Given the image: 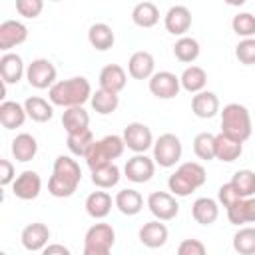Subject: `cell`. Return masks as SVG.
<instances>
[{
    "instance_id": "cell-22",
    "label": "cell",
    "mask_w": 255,
    "mask_h": 255,
    "mask_svg": "<svg viewBox=\"0 0 255 255\" xmlns=\"http://www.w3.org/2000/svg\"><path fill=\"white\" fill-rule=\"evenodd\" d=\"M191 215L199 225H211L219 217V205L211 197H199L191 205Z\"/></svg>"
},
{
    "instance_id": "cell-32",
    "label": "cell",
    "mask_w": 255,
    "mask_h": 255,
    "mask_svg": "<svg viewBox=\"0 0 255 255\" xmlns=\"http://www.w3.org/2000/svg\"><path fill=\"white\" fill-rule=\"evenodd\" d=\"M131 20L139 28H151L159 22V10L153 2H139L131 10Z\"/></svg>"
},
{
    "instance_id": "cell-29",
    "label": "cell",
    "mask_w": 255,
    "mask_h": 255,
    "mask_svg": "<svg viewBox=\"0 0 255 255\" xmlns=\"http://www.w3.org/2000/svg\"><path fill=\"white\" fill-rule=\"evenodd\" d=\"M114 203L124 215H137L143 207V197L135 189H122V191H118Z\"/></svg>"
},
{
    "instance_id": "cell-23",
    "label": "cell",
    "mask_w": 255,
    "mask_h": 255,
    "mask_svg": "<svg viewBox=\"0 0 255 255\" xmlns=\"http://www.w3.org/2000/svg\"><path fill=\"white\" fill-rule=\"evenodd\" d=\"M38 153V141L34 135L30 133H18L14 139H12V155L16 161H32Z\"/></svg>"
},
{
    "instance_id": "cell-49",
    "label": "cell",
    "mask_w": 255,
    "mask_h": 255,
    "mask_svg": "<svg viewBox=\"0 0 255 255\" xmlns=\"http://www.w3.org/2000/svg\"><path fill=\"white\" fill-rule=\"evenodd\" d=\"M0 255H8V253H0Z\"/></svg>"
},
{
    "instance_id": "cell-46",
    "label": "cell",
    "mask_w": 255,
    "mask_h": 255,
    "mask_svg": "<svg viewBox=\"0 0 255 255\" xmlns=\"http://www.w3.org/2000/svg\"><path fill=\"white\" fill-rule=\"evenodd\" d=\"M0 185L2 187H6V185H10V183H14V165L8 161V159H0Z\"/></svg>"
},
{
    "instance_id": "cell-40",
    "label": "cell",
    "mask_w": 255,
    "mask_h": 255,
    "mask_svg": "<svg viewBox=\"0 0 255 255\" xmlns=\"http://www.w3.org/2000/svg\"><path fill=\"white\" fill-rule=\"evenodd\" d=\"M231 28L237 36H241L243 40L245 38H253L255 36V16L249 14V12H239L233 16L231 20Z\"/></svg>"
},
{
    "instance_id": "cell-3",
    "label": "cell",
    "mask_w": 255,
    "mask_h": 255,
    "mask_svg": "<svg viewBox=\"0 0 255 255\" xmlns=\"http://www.w3.org/2000/svg\"><path fill=\"white\" fill-rule=\"evenodd\" d=\"M253 126H251V114L241 104H227L221 110V133L237 139L247 141L251 137Z\"/></svg>"
},
{
    "instance_id": "cell-16",
    "label": "cell",
    "mask_w": 255,
    "mask_h": 255,
    "mask_svg": "<svg viewBox=\"0 0 255 255\" xmlns=\"http://www.w3.org/2000/svg\"><path fill=\"white\" fill-rule=\"evenodd\" d=\"M116 241V231L110 223H94L84 237L86 247H100V249H112Z\"/></svg>"
},
{
    "instance_id": "cell-26",
    "label": "cell",
    "mask_w": 255,
    "mask_h": 255,
    "mask_svg": "<svg viewBox=\"0 0 255 255\" xmlns=\"http://www.w3.org/2000/svg\"><path fill=\"white\" fill-rule=\"evenodd\" d=\"M112 211V195L108 191H92L86 197V213L94 219H104Z\"/></svg>"
},
{
    "instance_id": "cell-13",
    "label": "cell",
    "mask_w": 255,
    "mask_h": 255,
    "mask_svg": "<svg viewBox=\"0 0 255 255\" xmlns=\"http://www.w3.org/2000/svg\"><path fill=\"white\" fill-rule=\"evenodd\" d=\"M163 24H165V30L173 36H181L189 30L191 26V12L187 6H181V4H175L167 10L165 18H163Z\"/></svg>"
},
{
    "instance_id": "cell-17",
    "label": "cell",
    "mask_w": 255,
    "mask_h": 255,
    "mask_svg": "<svg viewBox=\"0 0 255 255\" xmlns=\"http://www.w3.org/2000/svg\"><path fill=\"white\" fill-rule=\"evenodd\" d=\"M126 82H128L126 70L122 66H118V64H108L100 72V88L106 90V92L120 94L126 88Z\"/></svg>"
},
{
    "instance_id": "cell-27",
    "label": "cell",
    "mask_w": 255,
    "mask_h": 255,
    "mask_svg": "<svg viewBox=\"0 0 255 255\" xmlns=\"http://www.w3.org/2000/svg\"><path fill=\"white\" fill-rule=\"evenodd\" d=\"M88 42L92 44V48L100 50V52H106L114 46L116 42V36H114V30L104 24V22H98V24H92L90 30H88Z\"/></svg>"
},
{
    "instance_id": "cell-14",
    "label": "cell",
    "mask_w": 255,
    "mask_h": 255,
    "mask_svg": "<svg viewBox=\"0 0 255 255\" xmlns=\"http://www.w3.org/2000/svg\"><path fill=\"white\" fill-rule=\"evenodd\" d=\"M128 72L133 80H149L155 74V60L149 52H133L128 60Z\"/></svg>"
},
{
    "instance_id": "cell-37",
    "label": "cell",
    "mask_w": 255,
    "mask_h": 255,
    "mask_svg": "<svg viewBox=\"0 0 255 255\" xmlns=\"http://www.w3.org/2000/svg\"><path fill=\"white\" fill-rule=\"evenodd\" d=\"M193 153L203 161L215 159V135L209 131L197 133L193 137Z\"/></svg>"
},
{
    "instance_id": "cell-2",
    "label": "cell",
    "mask_w": 255,
    "mask_h": 255,
    "mask_svg": "<svg viewBox=\"0 0 255 255\" xmlns=\"http://www.w3.org/2000/svg\"><path fill=\"white\" fill-rule=\"evenodd\" d=\"M48 98L52 106H62V108H78L84 106L88 100H92V86L84 76H74L68 80L56 82L48 90Z\"/></svg>"
},
{
    "instance_id": "cell-38",
    "label": "cell",
    "mask_w": 255,
    "mask_h": 255,
    "mask_svg": "<svg viewBox=\"0 0 255 255\" xmlns=\"http://www.w3.org/2000/svg\"><path fill=\"white\" fill-rule=\"evenodd\" d=\"M231 183H233V187L237 189V193L243 199L255 195V171H251V169H239V171L233 173Z\"/></svg>"
},
{
    "instance_id": "cell-15",
    "label": "cell",
    "mask_w": 255,
    "mask_h": 255,
    "mask_svg": "<svg viewBox=\"0 0 255 255\" xmlns=\"http://www.w3.org/2000/svg\"><path fill=\"white\" fill-rule=\"evenodd\" d=\"M22 245L28 251H44L50 243V229L44 223H30L22 229Z\"/></svg>"
},
{
    "instance_id": "cell-25",
    "label": "cell",
    "mask_w": 255,
    "mask_h": 255,
    "mask_svg": "<svg viewBox=\"0 0 255 255\" xmlns=\"http://www.w3.org/2000/svg\"><path fill=\"white\" fill-rule=\"evenodd\" d=\"M26 118H28V114L22 104H18V102H2L0 104V124L6 129L20 128Z\"/></svg>"
},
{
    "instance_id": "cell-12",
    "label": "cell",
    "mask_w": 255,
    "mask_h": 255,
    "mask_svg": "<svg viewBox=\"0 0 255 255\" xmlns=\"http://www.w3.org/2000/svg\"><path fill=\"white\" fill-rule=\"evenodd\" d=\"M26 38H28L26 24H22L18 20H6L0 24V50H4L6 54L10 48L24 44Z\"/></svg>"
},
{
    "instance_id": "cell-43",
    "label": "cell",
    "mask_w": 255,
    "mask_h": 255,
    "mask_svg": "<svg viewBox=\"0 0 255 255\" xmlns=\"http://www.w3.org/2000/svg\"><path fill=\"white\" fill-rule=\"evenodd\" d=\"M42 8H44V2L42 0H16V10L24 18H36V16H40Z\"/></svg>"
},
{
    "instance_id": "cell-35",
    "label": "cell",
    "mask_w": 255,
    "mask_h": 255,
    "mask_svg": "<svg viewBox=\"0 0 255 255\" xmlns=\"http://www.w3.org/2000/svg\"><path fill=\"white\" fill-rule=\"evenodd\" d=\"M199 42L195 38H189V36H183L179 38L175 44H173V54L179 62L183 64H191L199 58Z\"/></svg>"
},
{
    "instance_id": "cell-18",
    "label": "cell",
    "mask_w": 255,
    "mask_h": 255,
    "mask_svg": "<svg viewBox=\"0 0 255 255\" xmlns=\"http://www.w3.org/2000/svg\"><path fill=\"white\" fill-rule=\"evenodd\" d=\"M24 60L22 56L14 54V52H8L0 58V78L2 82L8 86V84H18L24 76Z\"/></svg>"
},
{
    "instance_id": "cell-8",
    "label": "cell",
    "mask_w": 255,
    "mask_h": 255,
    "mask_svg": "<svg viewBox=\"0 0 255 255\" xmlns=\"http://www.w3.org/2000/svg\"><path fill=\"white\" fill-rule=\"evenodd\" d=\"M147 207H149V211L153 213V217L157 221H171L179 213V203L175 201V197L171 193H165V191L149 193Z\"/></svg>"
},
{
    "instance_id": "cell-24",
    "label": "cell",
    "mask_w": 255,
    "mask_h": 255,
    "mask_svg": "<svg viewBox=\"0 0 255 255\" xmlns=\"http://www.w3.org/2000/svg\"><path fill=\"white\" fill-rule=\"evenodd\" d=\"M227 219L233 225H245L255 223V197L239 199L233 207L227 209Z\"/></svg>"
},
{
    "instance_id": "cell-30",
    "label": "cell",
    "mask_w": 255,
    "mask_h": 255,
    "mask_svg": "<svg viewBox=\"0 0 255 255\" xmlns=\"http://www.w3.org/2000/svg\"><path fill=\"white\" fill-rule=\"evenodd\" d=\"M179 82H181V88L189 94H199L203 92L205 84H207V74L203 68L199 66H187L183 70V74L179 76Z\"/></svg>"
},
{
    "instance_id": "cell-19",
    "label": "cell",
    "mask_w": 255,
    "mask_h": 255,
    "mask_svg": "<svg viewBox=\"0 0 255 255\" xmlns=\"http://www.w3.org/2000/svg\"><path fill=\"white\" fill-rule=\"evenodd\" d=\"M167 227L161 223V221H147L141 225L139 229V241L141 245L149 247V249H157V247H163L167 243Z\"/></svg>"
},
{
    "instance_id": "cell-7",
    "label": "cell",
    "mask_w": 255,
    "mask_h": 255,
    "mask_svg": "<svg viewBox=\"0 0 255 255\" xmlns=\"http://www.w3.org/2000/svg\"><path fill=\"white\" fill-rule=\"evenodd\" d=\"M124 143L133 153H145L149 147H153V133L151 129L141 122H131L124 128Z\"/></svg>"
},
{
    "instance_id": "cell-48",
    "label": "cell",
    "mask_w": 255,
    "mask_h": 255,
    "mask_svg": "<svg viewBox=\"0 0 255 255\" xmlns=\"http://www.w3.org/2000/svg\"><path fill=\"white\" fill-rule=\"evenodd\" d=\"M84 255H110V249H100V247H86V245H84Z\"/></svg>"
},
{
    "instance_id": "cell-33",
    "label": "cell",
    "mask_w": 255,
    "mask_h": 255,
    "mask_svg": "<svg viewBox=\"0 0 255 255\" xmlns=\"http://www.w3.org/2000/svg\"><path fill=\"white\" fill-rule=\"evenodd\" d=\"M94 112L102 114V116H108V114H114L120 106V98L118 94H112V92H106V90H96L92 94V100H90Z\"/></svg>"
},
{
    "instance_id": "cell-41",
    "label": "cell",
    "mask_w": 255,
    "mask_h": 255,
    "mask_svg": "<svg viewBox=\"0 0 255 255\" xmlns=\"http://www.w3.org/2000/svg\"><path fill=\"white\" fill-rule=\"evenodd\" d=\"M177 171L197 189V187H201L203 183H205V179H207V175H205V169H203V165L201 163H197V161H185V163H181L179 167H177Z\"/></svg>"
},
{
    "instance_id": "cell-21",
    "label": "cell",
    "mask_w": 255,
    "mask_h": 255,
    "mask_svg": "<svg viewBox=\"0 0 255 255\" xmlns=\"http://www.w3.org/2000/svg\"><path fill=\"white\" fill-rule=\"evenodd\" d=\"M243 153V143L225 135V133H217L215 135V159L231 163L235 159H239V155Z\"/></svg>"
},
{
    "instance_id": "cell-36",
    "label": "cell",
    "mask_w": 255,
    "mask_h": 255,
    "mask_svg": "<svg viewBox=\"0 0 255 255\" xmlns=\"http://www.w3.org/2000/svg\"><path fill=\"white\" fill-rule=\"evenodd\" d=\"M120 167L116 163H108L104 167H98L92 171V183L100 189H110L114 185H118L120 181Z\"/></svg>"
},
{
    "instance_id": "cell-47",
    "label": "cell",
    "mask_w": 255,
    "mask_h": 255,
    "mask_svg": "<svg viewBox=\"0 0 255 255\" xmlns=\"http://www.w3.org/2000/svg\"><path fill=\"white\" fill-rule=\"evenodd\" d=\"M42 255H72V253H70L68 247H64V245H60V243H50V245L42 251Z\"/></svg>"
},
{
    "instance_id": "cell-34",
    "label": "cell",
    "mask_w": 255,
    "mask_h": 255,
    "mask_svg": "<svg viewBox=\"0 0 255 255\" xmlns=\"http://www.w3.org/2000/svg\"><path fill=\"white\" fill-rule=\"evenodd\" d=\"M94 133L92 129H82V131H76V133H68V149L70 153L78 155V157H86V153L90 151V147L94 145Z\"/></svg>"
},
{
    "instance_id": "cell-4",
    "label": "cell",
    "mask_w": 255,
    "mask_h": 255,
    "mask_svg": "<svg viewBox=\"0 0 255 255\" xmlns=\"http://www.w3.org/2000/svg\"><path fill=\"white\" fill-rule=\"evenodd\" d=\"M124 149H126V143H124L122 135H116V133L106 135V137L94 141V145L86 153V163H88L90 171H94L98 167L114 163V159H118L124 153Z\"/></svg>"
},
{
    "instance_id": "cell-45",
    "label": "cell",
    "mask_w": 255,
    "mask_h": 255,
    "mask_svg": "<svg viewBox=\"0 0 255 255\" xmlns=\"http://www.w3.org/2000/svg\"><path fill=\"white\" fill-rule=\"evenodd\" d=\"M177 255H207L205 245L199 239H183L177 247Z\"/></svg>"
},
{
    "instance_id": "cell-20",
    "label": "cell",
    "mask_w": 255,
    "mask_h": 255,
    "mask_svg": "<svg viewBox=\"0 0 255 255\" xmlns=\"http://www.w3.org/2000/svg\"><path fill=\"white\" fill-rule=\"evenodd\" d=\"M191 112L201 120H209L219 114V98L213 92L203 90L191 98Z\"/></svg>"
},
{
    "instance_id": "cell-1",
    "label": "cell",
    "mask_w": 255,
    "mask_h": 255,
    "mask_svg": "<svg viewBox=\"0 0 255 255\" xmlns=\"http://www.w3.org/2000/svg\"><path fill=\"white\" fill-rule=\"evenodd\" d=\"M82 181V169L70 155H58L54 159L52 177L48 179V191L54 197H70Z\"/></svg>"
},
{
    "instance_id": "cell-11",
    "label": "cell",
    "mask_w": 255,
    "mask_h": 255,
    "mask_svg": "<svg viewBox=\"0 0 255 255\" xmlns=\"http://www.w3.org/2000/svg\"><path fill=\"white\" fill-rule=\"evenodd\" d=\"M40 189H42V179L36 171H30V169L22 171L12 183V193L24 201L36 199L40 195Z\"/></svg>"
},
{
    "instance_id": "cell-28",
    "label": "cell",
    "mask_w": 255,
    "mask_h": 255,
    "mask_svg": "<svg viewBox=\"0 0 255 255\" xmlns=\"http://www.w3.org/2000/svg\"><path fill=\"white\" fill-rule=\"evenodd\" d=\"M24 110H26L28 118L34 120V122H38V124H44V122L52 120V116H54L52 102H46V100L40 98V96H30V98H26Z\"/></svg>"
},
{
    "instance_id": "cell-5",
    "label": "cell",
    "mask_w": 255,
    "mask_h": 255,
    "mask_svg": "<svg viewBox=\"0 0 255 255\" xmlns=\"http://www.w3.org/2000/svg\"><path fill=\"white\" fill-rule=\"evenodd\" d=\"M181 139L175 133H161L153 141V161L159 167H173L181 159Z\"/></svg>"
},
{
    "instance_id": "cell-9",
    "label": "cell",
    "mask_w": 255,
    "mask_h": 255,
    "mask_svg": "<svg viewBox=\"0 0 255 255\" xmlns=\"http://www.w3.org/2000/svg\"><path fill=\"white\" fill-rule=\"evenodd\" d=\"M124 173L133 183H145L155 173V161H153V157H147L145 153H135L133 157H129L126 161Z\"/></svg>"
},
{
    "instance_id": "cell-31",
    "label": "cell",
    "mask_w": 255,
    "mask_h": 255,
    "mask_svg": "<svg viewBox=\"0 0 255 255\" xmlns=\"http://www.w3.org/2000/svg\"><path fill=\"white\" fill-rule=\"evenodd\" d=\"M62 126L66 129V133H76V131H82V129H88L90 126V114L78 106V108H68L64 114H62Z\"/></svg>"
},
{
    "instance_id": "cell-39",
    "label": "cell",
    "mask_w": 255,
    "mask_h": 255,
    "mask_svg": "<svg viewBox=\"0 0 255 255\" xmlns=\"http://www.w3.org/2000/svg\"><path fill=\"white\" fill-rule=\"evenodd\" d=\"M233 249L239 255H255V227H241L233 235Z\"/></svg>"
},
{
    "instance_id": "cell-44",
    "label": "cell",
    "mask_w": 255,
    "mask_h": 255,
    "mask_svg": "<svg viewBox=\"0 0 255 255\" xmlns=\"http://www.w3.org/2000/svg\"><path fill=\"white\" fill-rule=\"evenodd\" d=\"M217 197H219V203L225 207V209H229V207H233L239 199H243L239 193H237V189L233 187V183L229 181V183H223L221 187H219V191H217Z\"/></svg>"
},
{
    "instance_id": "cell-42",
    "label": "cell",
    "mask_w": 255,
    "mask_h": 255,
    "mask_svg": "<svg viewBox=\"0 0 255 255\" xmlns=\"http://www.w3.org/2000/svg\"><path fill=\"white\" fill-rule=\"evenodd\" d=\"M235 58L243 66L255 64V38H245L235 46Z\"/></svg>"
},
{
    "instance_id": "cell-10",
    "label": "cell",
    "mask_w": 255,
    "mask_h": 255,
    "mask_svg": "<svg viewBox=\"0 0 255 255\" xmlns=\"http://www.w3.org/2000/svg\"><path fill=\"white\" fill-rule=\"evenodd\" d=\"M181 90V82L175 74L163 70V72H155L151 78H149V92L159 98V100H171L179 94Z\"/></svg>"
},
{
    "instance_id": "cell-6",
    "label": "cell",
    "mask_w": 255,
    "mask_h": 255,
    "mask_svg": "<svg viewBox=\"0 0 255 255\" xmlns=\"http://www.w3.org/2000/svg\"><path fill=\"white\" fill-rule=\"evenodd\" d=\"M26 80L36 90H50L56 84V66L46 58H36L26 68Z\"/></svg>"
}]
</instances>
